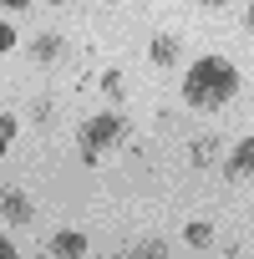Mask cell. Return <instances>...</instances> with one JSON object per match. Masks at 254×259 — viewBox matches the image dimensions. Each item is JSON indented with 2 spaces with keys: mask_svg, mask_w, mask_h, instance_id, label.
Here are the masks:
<instances>
[{
  "mask_svg": "<svg viewBox=\"0 0 254 259\" xmlns=\"http://www.w3.org/2000/svg\"><path fill=\"white\" fill-rule=\"evenodd\" d=\"M234 92H239V71H234L224 56H203V61H193V71L183 76V102L198 107V112L224 107Z\"/></svg>",
  "mask_w": 254,
  "mask_h": 259,
  "instance_id": "1",
  "label": "cell"
},
{
  "mask_svg": "<svg viewBox=\"0 0 254 259\" xmlns=\"http://www.w3.org/2000/svg\"><path fill=\"white\" fill-rule=\"evenodd\" d=\"M117 138H122V117H117V112H97V117H87V122L76 127V148H81L87 163H97Z\"/></svg>",
  "mask_w": 254,
  "mask_h": 259,
  "instance_id": "2",
  "label": "cell"
},
{
  "mask_svg": "<svg viewBox=\"0 0 254 259\" xmlns=\"http://www.w3.org/2000/svg\"><path fill=\"white\" fill-rule=\"evenodd\" d=\"M0 213H6V224H31V198L21 193V188H6V193H0Z\"/></svg>",
  "mask_w": 254,
  "mask_h": 259,
  "instance_id": "3",
  "label": "cell"
},
{
  "mask_svg": "<svg viewBox=\"0 0 254 259\" xmlns=\"http://www.w3.org/2000/svg\"><path fill=\"white\" fill-rule=\"evenodd\" d=\"M148 56H153V66H178V56H183V41H178V36H153Z\"/></svg>",
  "mask_w": 254,
  "mask_h": 259,
  "instance_id": "4",
  "label": "cell"
},
{
  "mask_svg": "<svg viewBox=\"0 0 254 259\" xmlns=\"http://www.w3.org/2000/svg\"><path fill=\"white\" fill-rule=\"evenodd\" d=\"M224 173H229V178H249V173H254V138H244V143H239V148L229 153Z\"/></svg>",
  "mask_w": 254,
  "mask_h": 259,
  "instance_id": "5",
  "label": "cell"
},
{
  "mask_svg": "<svg viewBox=\"0 0 254 259\" xmlns=\"http://www.w3.org/2000/svg\"><path fill=\"white\" fill-rule=\"evenodd\" d=\"M61 51H66V46H61V36H51V31H46V36H36V41H31V56H36V61H56V56H61Z\"/></svg>",
  "mask_w": 254,
  "mask_h": 259,
  "instance_id": "6",
  "label": "cell"
},
{
  "mask_svg": "<svg viewBox=\"0 0 254 259\" xmlns=\"http://www.w3.org/2000/svg\"><path fill=\"white\" fill-rule=\"evenodd\" d=\"M188 158H193V168H208V163L219 158V138H193V148H188Z\"/></svg>",
  "mask_w": 254,
  "mask_h": 259,
  "instance_id": "7",
  "label": "cell"
},
{
  "mask_svg": "<svg viewBox=\"0 0 254 259\" xmlns=\"http://www.w3.org/2000/svg\"><path fill=\"white\" fill-rule=\"evenodd\" d=\"M81 249H87V234H76V229H61L51 239V254H81Z\"/></svg>",
  "mask_w": 254,
  "mask_h": 259,
  "instance_id": "8",
  "label": "cell"
},
{
  "mask_svg": "<svg viewBox=\"0 0 254 259\" xmlns=\"http://www.w3.org/2000/svg\"><path fill=\"white\" fill-rule=\"evenodd\" d=\"M183 234H188V244H193V249H208V244H214V229H208V224H188Z\"/></svg>",
  "mask_w": 254,
  "mask_h": 259,
  "instance_id": "9",
  "label": "cell"
},
{
  "mask_svg": "<svg viewBox=\"0 0 254 259\" xmlns=\"http://www.w3.org/2000/svg\"><path fill=\"white\" fill-rule=\"evenodd\" d=\"M11 138H16V117L6 112V117H0V153H6V148H11Z\"/></svg>",
  "mask_w": 254,
  "mask_h": 259,
  "instance_id": "10",
  "label": "cell"
},
{
  "mask_svg": "<svg viewBox=\"0 0 254 259\" xmlns=\"http://www.w3.org/2000/svg\"><path fill=\"white\" fill-rule=\"evenodd\" d=\"M11 46H16V31H11L6 21H0V51H11Z\"/></svg>",
  "mask_w": 254,
  "mask_h": 259,
  "instance_id": "11",
  "label": "cell"
},
{
  "mask_svg": "<svg viewBox=\"0 0 254 259\" xmlns=\"http://www.w3.org/2000/svg\"><path fill=\"white\" fill-rule=\"evenodd\" d=\"M0 6H6V11H21V6H31V0H0Z\"/></svg>",
  "mask_w": 254,
  "mask_h": 259,
  "instance_id": "12",
  "label": "cell"
},
{
  "mask_svg": "<svg viewBox=\"0 0 254 259\" xmlns=\"http://www.w3.org/2000/svg\"><path fill=\"white\" fill-rule=\"evenodd\" d=\"M11 254H16V249H11V239H0V259H11Z\"/></svg>",
  "mask_w": 254,
  "mask_h": 259,
  "instance_id": "13",
  "label": "cell"
},
{
  "mask_svg": "<svg viewBox=\"0 0 254 259\" xmlns=\"http://www.w3.org/2000/svg\"><path fill=\"white\" fill-rule=\"evenodd\" d=\"M249 31H254V0H249Z\"/></svg>",
  "mask_w": 254,
  "mask_h": 259,
  "instance_id": "14",
  "label": "cell"
},
{
  "mask_svg": "<svg viewBox=\"0 0 254 259\" xmlns=\"http://www.w3.org/2000/svg\"><path fill=\"white\" fill-rule=\"evenodd\" d=\"M203 6H229V0H203Z\"/></svg>",
  "mask_w": 254,
  "mask_h": 259,
  "instance_id": "15",
  "label": "cell"
},
{
  "mask_svg": "<svg viewBox=\"0 0 254 259\" xmlns=\"http://www.w3.org/2000/svg\"><path fill=\"white\" fill-rule=\"evenodd\" d=\"M51 6H61V0H51Z\"/></svg>",
  "mask_w": 254,
  "mask_h": 259,
  "instance_id": "16",
  "label": "cell"
}]
</instances>
